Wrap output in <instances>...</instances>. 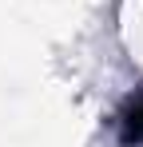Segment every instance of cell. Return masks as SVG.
<instances>
[{
	"label": "cell",
	"instance_id": "1",
	"mask_svg": "<svg viewBox=\"0 0 143 147\" xmlns=\"http://www.w3.org/2000/svg\"><path fill=\"white\" fill-rule=\"evenodd\" d=\"M119 135H123L127 147H139L143 143V96L127 103V111H123V119H119Z\"/></svg>",
	"mask_w": 143,
	"mask_h": 147
}]
</instances>
